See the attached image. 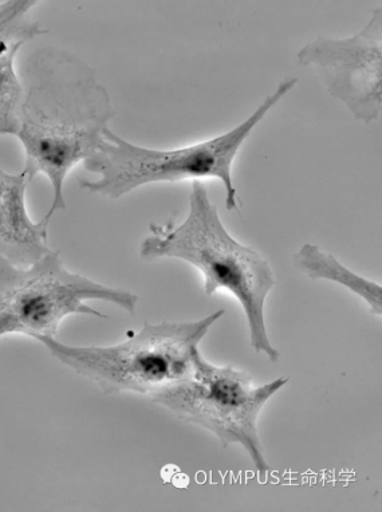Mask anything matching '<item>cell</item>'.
Wrapping results in <instances>:
<instances>
[{
	"instance_id": "cell-9",
	"label": "cell",
	"mask_w": 382,
	"mask_h": 512,
	"mask_svg": "<svg viewBox=\"0 0 382 512\" xmlns=\"http://www.w3.org/2000/svg\"><path fill=\"white\" fill-rule=\"evenodd\" d=\"M293 265L299 273L313 281H329L344 286L369 306L370 313L382 315V287L342 265L336 256L322 251L314 244L306 243L293 255Z\"/></svg>"
},
{
	"instance_id": "cell-2",
	"label": "cell",
	"mask_w": 382,
	"mask_h": 512,
	"mask_svg": "<svg viewBox=\"0 0 382 512\" xmlns=\"http://www.w3.org/2000/svg\"><path fill=\"white\" fill-rule=\"evenodd\" d=\"M140 256L145 261L181 259L196 267L203 274L208 297L226 290L238 299L255 352L265 353L271 362L281 358L279 350L271 345L265 322L267 295L275 286L274 271L261 252L232 238L202 183L192 184L183 223L175 226V219L169 218L165 224L149 226Z\"/></svg>"
},
{
	"instance_id": "cell-4",
	"label": "cell",
	"mask_w": 382,
	"mask_h": 512,
	"mask_svg": "<svg viewBox=\"0 0 382 512\" xmlns=\"http://www.w3.org/2000/svg\"><path fill=\"white\" fill-rule=\"evenodd\" d=\"M226 311L216 310L199 321H145L140 332L113 346H70L53 337H38L51 356L94 382L106 396L124 392L152 397L187 380L195 372L199 344Z\"/></svg>"
},
{
	"instance_id": "cell-5",
	"label": "cell",
	"mask_w": 382,
	"mask_h": 512,
	"mask_svg": "<svg viewBox=\"0 0 382 512\" xmlns=\"http://www.w3.org/2000/svg\"><path fill=\"white\" fill-rule=\"evenodd\" d=\"M98 299L136 314L140 298L131 291L101 285L66 269L61 252L51 250L31 266L0 258V338L10 334L55 337L59 325L74 314L108 318L86 302Z\"/></svg>"
},
{
	"instance_id": "cell-10",
	"label": "cell",
	"mask_w": 382,
	"mask_h": 512,
	"mask_svg": "<svg viewBox=\"0 0 382 512\" xmlns=\"http://www.w3.org/2000/svg\"><path fill=\"white\" fill-rule=\"evenodd\" d=\"M45 33L41 23L33 21L17 33L0 39V135L17 137L21 125L23 85L15 59L25 43Z\"/></svg>"
},
{
	"instance_id": "cell-1",
	"label": "cell",
	"mask_w": 382,
	"mask_h": 512,
	"mask_svg": "<svg viewBox=\"0 0 382 512\" xmlns=\"http://www.w3.org/2000/svg\"><path fill=\"white\" fill-rule=\"evenodd\" d=\"M18 140L25 149V171L42 173L53 188L47 216L66 210L63 187L73 168L100 147L116 116L96 70L70 51L43 47L27 58Z\"/></svg>"
},
{
	"instance_id": "cell-6",
	"label": "cell",
	"mask_w": 382,
	"mask_h": 512,
	"mask_svg": "<svg viewBox=\"0 0 382 512\" xmlns=\"http://www.w3.org/2000/svg\"><path fill=\"white\" fill-rule=\"evenodd\" d=\"M289 380L282 376L270 384L254 387L250 373L232 365H212L199 352L191 377L157 392L151 399L180 420L214 433L224 448L242 445L263 483L271 468L259 441L258 417L267 401Z\"/></svg>"
},
{
	"instance_id": "cell-7",
	"label": "cell",
	"mask_w": 382,
	"mask_h": 512,
	"mask_svg": "<svg viewBox=\"0 0 382 512\" xmlns=\"http://www.w3.org/2000/svg\"><path fill=\"white\" fill-rule=\"evenodd\" d=\"M298 62L317 70L328 93L358 121H378L382 112V9L372 11L357 34L318 37L297 53Z\"/></svg>"
},
{
	"instance_id": "cell-11",
	"label": "cell",
	"mask_w": 382,
	"mask_h": 512,
	"mask_svg": "<svg viewBox=\"0 0 382 512\" xmlns=\"http://www.w3.org/2000/svg\"><path fill=\"white\" fill-rule=\"evenodd\" d=\"M38 5L35 0H0V39L17 33L33 22L29 14Z\"/></svg>"
},
{
	"instance_id": "cell-3",
	"label": "cell",
	"mask_w": 382,
	"mask_h": 512,
	"mask_svg": "<svg viewBox=\"0 0 382 512\" xmlns=\"http://www.w3.org/2000/svg\"><path fill=\"white\" fill-rule=\"evenodd\" d=\"M298 81L297 77H287L279 82L254 113L231 131L181 148L141 147L108 128L100 147L84 161L85 168L96 173L97 179H82L81 188L90 194L117 200L148 184L187 180L200 183V180L216 179L226 191L227 210L238 212L239 198L232 176L236 156L252 131L298 85Z\"/></svg>"
},
{
	"instance_id": "cell-8",
	"label": "cell",
	"mask_w": 382,
	"mask_h": 512,
	"mask_svg": "<svg viewBox=\"0 0 382 512\" xmlns=\"http://www.w3.org/2000/svg\"><path fill=\"white\" fill-rule=\"evenodd\" d=\"M30 181L25 171L13 175L0 168V258L18 266L34 265L51 251L47 246L51 218L46 215L35 223L27 212Z\"/></svg>"
}]
</instances>
